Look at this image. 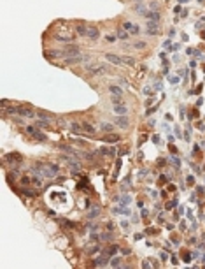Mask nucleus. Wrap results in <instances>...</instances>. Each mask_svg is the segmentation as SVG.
<instances>
[{
    "label": "nucleus",
    "instance_id": "nucleus-6",
    "mask_svg": "<svg viewBox=\"0 0 205 269\" xmlns=\"http://www.w3.org/2000/svg\"><path fill=\"white\" fill-rule=\"evenodd\" d=\"M147 32H149L151 35L160 34V28H158V21H154V23H153V21H149V23H147Z\"/></svg>",
    "mask_w": 205,
    "mask_h": 269
},
{
    "label": "nucleus",
    "instance_id": "nucleus-1",
    "mask_svg": "<svg viewBox=\"0 0 205 269\" xmlns=\"http://www.w3.org/2000/svg\"><path fill=\"white\" fill-rule=\"evenodd\" d=\"M84 69L91 72V74H107L109 72V67H107L105 63H102V62H88Z\"/></svg>",
    "mask_w": 205,
    "mask_h": 269
},
{
    "label": "nucleus",
    "instance_id": "nucleus-16",
    "mask_svg": "<svg viewBox=\"0 0 205 269\" xmlns=\"http://www.w3.org/2000/svg\"><path fill=\"white\" fill-rule=\"evenodd\" d=\"M100 152L104 153V155H111V157H112V155H114V148H107V146H104V148H100Z\"/></svg>",
    "mask_w": 205,
    "mask_h": 269
},
{
    "label": "nucleus",
    "instance_id": "nucleus-24",
    "mask_svg": "<svg viewBox=\"0 0 205 269\" xmlns=\"http://www.w3.org/2000/svg\"><path fill=\"white\" fill-rule=\"evenodd\" d=\"M117 35H119V39H126V37H128V35L124 34V32H119V34H117Z\"/></svg>",
    "mask_w": 205,
    "mask_h": 269
},
{
    "label": "nucleus",
    "instance_id": "nucleus-15",
    "mask_svg": "<svg viewBox=\"0 0 205 269\" xmlns=\"http://www.w3.org/2000/svg\"><path fill=\"white\" fill-rule=\"evenodd\" d=\"M75 30H77V34H79V35H86V34H88V28H86L84 25H77V26H75Z\"/></svg>",
    "mask_w": 205,
    "mask_h": 269
},
{
    "label": "nucleus",
    "instance_id": "nucleus-10",
    "mask_svg": "<svg viewBox=\"0 0 205 269\" xmlns=\"http://www.w3.org/2000/svg\"><path fill=\"white\" fill-rule=\"evenodd\" d=\"M124 28H128V30H130L131 34H139L140 32V28L137 25H131V23H128V21H126V23H124Z\"/></svg>",
    "mask_w": 205,
    "mask_h": 269
},
{
    "label": "nucleus",
    "instance_id": "nucleus-5",
    "mask_svg": "<svg viewBox=\"0 0 205 269\" xmlns=\"http://www.w3.org/2000/svg\"><path fill=\"white\" fill-rule=\"evenodd\" d=\"M18 114L26 116V118H32L33 116V111L30 109V107H26V106H19V107H18Z\"/></svg>",
    "mask_w": 205,
    "mask_h": 269
},
{
    "label": "nucleus",
    "instance_id": "nucleus-22",
    "mask_svg": "<svg viewBox=\"0 0 205 269\" xmlns=\"http://www.w3.org/2000/svg\"><path fill=\"white\" fill-rule=\"evenodd\" d=\"M72 130H74V132H81L82 128H81V125H77V123H72Z\"/></svg>",
    "mask_w": 205,
    "mask_h": 269
},
{
    "label": "nucleus",
    "instance_id": "nucleus-18",
    "mask_svg": "<svg viewBox=\"0 0 205 269\" xmlns=\"http://www.w3.org/2000/svg\"><path fill=\"white\" fill-rule=\"evenodd\" d=\"M123 63H126V65H135V60L131 58V56H123Z\"/></svg>",
    "mask_w": 205,
    "mask_h": 269
},
{
    "label": "nucleus",
    "instance_id": "nucleus-19",
    "mask_svg": "<svg viewBox=\"0 0 205 269\" xmlns=\"http://www.w3.org/2000/svg\"><path fill=\"white\" fill-rule=\"evenodd\" d=\"M112 104H114V106L123 104V100H121V95H114V97H112Z\"/></svg>",
    "mask_w": 205,
    "mask_h": 269
},
{
    "label": "nucleus",
    "instance_id": "nucleus-25",
    "mask_svg": "<svg viewBox=\"0 0 205 269\" xmlns=\"http://www.w3.org/2000/svg\"><path fill=\"white\" fill-rule=\"evenodd\" d=\"M133 2H144V0H133Z\"/></svg>",
    "mask_w": 205,
    "mask_h": 269
},
{
    "label": "nucleus",
    "instance_id": "nucleus-3",
    "mask_svg": "<svg viewBox=\"0 0 205 269\" xmlns=\"http://www.w3.org/2000/svg\"><path fill=\"white\" fill-rule=\"evenodd\" d=\"M61 53H63V58H74V56H81V51H79V48H77V46H74V44H67L65 48L61 49Z\"/></svg>",
    "mask_w": 205,
    "mask_h": 269
},
{
    "label": "nucleus",
    "instance_id": "nucleus-13",
    "mask_svg": "<svg viewBox=\"0 0 205 269\" xmlns=\"http://www.w3.org/2000/svg\"><path fill=\"white\" fill-rule=\"evenodd\" d=\"M28 132H32V134L35 135L37 139H41V141H46V135L41 134V132H35V130H33V127H28Z\"/></svg>",
    "mask_w": 205,
    "mask_h": 269
},
{
    "label": "nucleus",
    "instance_id": "nucleus-17",
    "mask_svg": "<svg viewBox=\"0 0 205 269\" xmlns=\"http://www.w3.org/2000/svg\"><path fill=\"white\" fill-rule=\"evenodd\" d=\"M82 130L88 132V134H95V128L90 125V123H82Z\"/></svg>",
    "mask_w": 205,
    "mask_h": 269
},
{
    "label": "nucleus",
    "instance_id": "nucleus-23",
    "mask_svg": "<svg viewBox=\"0 0 205 269\" xmlns=\"http://www.w3.org/2000/svg\"><path fill=\"white\" fill-rule=\"evenodd\" d=\"M105 141H119V137H117V135H107Z\"/></svg>",
    "mask_w": 205,
    "mask_h": 269
},
{
    "label": "nucleus",
    "instance_id": "nucleus-2",
    "mask_svg": "<svg viewBox=\"0 0 205 269\" xmlns=\"http://www.w3.org/2000/svg\"><path fill=\"white\" fill-rule=\"evenodd\" d=\"M55 39L61 42H70L74 39V34H72L70 28H56L55 30Z\"/></svg>",
    "mask_w": 205,
    "mask_h": 269
},
{
    "label": "nucleus",
    "instance_id": "nucleus-21",
    "mask_svg": "<svg viewBox=\"0 0 205 269\" xmlns=\"http://www.w3.org/2000/svg\"><path fill=\"white\" fill-rule=\"evenodd\" d=\"M102 130H105V132H111V130H112V125H109V123H102Z\"/></svg>",
    "mask_w": 205,
    "mask_h": 269
},
{
    "label": "nucleus",
    "instance_id": "nucleus-8",
    "mask_svg": "<svg viewBox=\"0 0 205 269\" xmlns=\"http://www.w3.org/2000/svg\"><path fill=\"white\" fill-rule=\"evenodd\" d=\"M58 56H63V53L61 51H46V58L53 60V58H58Z\"/></svg>",
    "mask_w": 205,
    "mask_h": 269
},
{
    "label": "nucleus",
    "instance_id": "nucleus-14",
    "mask_svg": "<svg viewBox=\"0 0 205 269\" xmlns=\"http://www.w3.org/2000/svg\"><path fill=\"white\" fill-rule=\"evenodd\" d=\"M109 92L114 93V95H121L123 90H121V88H117V86H114V84H111V86H109Z\"/></svg>",
    "mask_w": 205,
    "mask_h": 269
},
{
    "label": "nucleus",
    "instance_id": "nucleus-20",
    "mask_svg": "<svg viewBox=\"0 0 205 269\" xmlns=\"http://www.w3.org/2000/svg\"><path fill=\"white\" fill-rule=\"evenodd\" d=\"M133 46H135L137 49H144V48H146V42H144V41H137Z\"/></svg>",
    "mask_w": 205,
    "mask_h": 269
},
{
    "label": "nucleus",
    "instance_id": "nucleus-11",
    "mask_svg": "<svg viewBox=\"0 0 205 269\" xmlns=\"http://www.w3.org/2000/svg\"><path fill=\"white\" fill-rule=\"evenodd\" d=\"M114 113L116 114H126V106H123V104H119V106H114Z\"/></svg>",
    "mask_w": 205,
    "mask_h": 269
},
{
    "label": "nucleus",
    "instance_id": "nucleus-4",
    "mask_svg": "<svg viewBox=\"0 0 205 269\" xmlns=\"http://www.w3.org/2000/svg\"><path fill=\"white\" fill-rule=\"evenodd\" d=\"M107 62H111V63H114V65H124L123 63V56H117V55H105Z\"/></svg>",
    "mask_w": 205,
    "mask_h": 269
},
{
    "label": "nucleus",
    "instance_id": "nucleus-9",
    "mask_svg": "<svg viewBox=\"0 0 205 269\" xmlns=\"http://www.w3.org/2000/svg\"><path fill=\"white\" fill-rule=\"evenodd\" d=\"M146 18H147L149 21H151V19H153V21H158V19H160V12H158V11H154V12L149 11L147 14H146Z\"/></svg>",
    "mask_w": 205,
    "mask_h": 269
},
{
    "label": "nucleus",
    "instance_id": "nucleus-12",
    "mask_svg": "<svg viewBox=\"0 0 205 269\" xmlns=\"http://www.w3.org/2000/svg\"><path fill=\"white\" fill-rule=\"evenodd\" d=\"M116 123H117V125L119 127H123V128H126V127L130 125V123H128V120H126V118H116Z\"/></svg>",
    "mask_w": 205,
    "mask_h": 269
},
{
    "label": "nucleus",
    "instance_id": "nucleus-7",
    "mask_svg": "<svg viewBox=\"0 0 205 269\" xmlns=\"http://www.w3.org/2000/svg\"><path fill=\"white\" fill-rule=\"evenodd\" d=\"M86 37H90V39H98V37H100L98 28H95V26H90V28H88V34H86Z\"/></svg>",
    "mask_w": 205,
    "mask_h": 269
}]
</instances>
